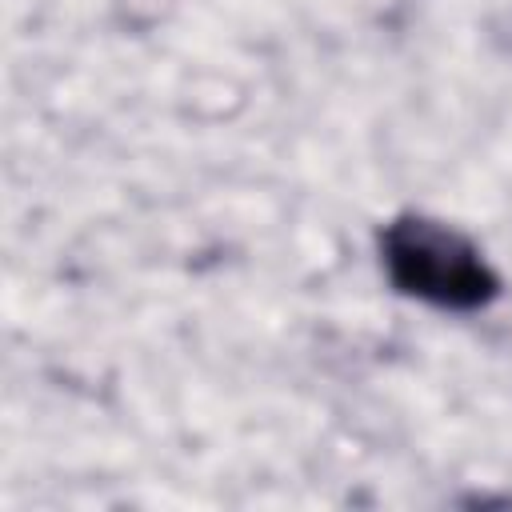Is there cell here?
I'll return each instance as SVG.
<instances>
[{"label":"cell","mask_w":512,"mask_h":512,"mask_svg":"<svg viewBox=\"0 0 512 512\" xmlns=\"http://www.w3.org/2000/svg\"><path fill=\"white\" fill-rule=\"evenodd\" d=\"M380 264L396 292L444 312H476L500 292L484 252L452 224L408 212L384 224Z\"/></svg>","instance_id":"1"}]
</instances>
